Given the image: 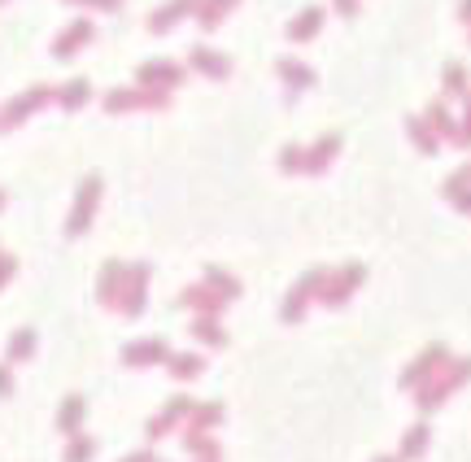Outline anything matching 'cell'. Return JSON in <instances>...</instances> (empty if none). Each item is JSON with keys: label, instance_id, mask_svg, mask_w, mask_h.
Segmentation results:
<instances>
[{"label": "cell", "instance_id": "1", "mask_svg": "<svg viewBox=\"0 0 471 462\" xmlns=\"http://www.w3.org/2000/svg\"><path fill=\"white\" fill-rule=\"evenodd\" d=\"M463 384H471V358H450V362H445V366H441V371H436V375H432V380H428V384H423V388L415 393V406H419L423 414L436 411V406H445V402H450V397H454V393L463 388Z\"/></svg>", "mask_w": 471, "mask_h": 462}, {"label": "cell", "instance_id": "2", "mask_svg": "<svg viewBox=\"0 0 471 462\" xmlns=\"http://www.w3.org/2000/svg\"><path fill=\"white\" fill-rule=\"evenodd\" d=\"M323 284H327V266H310V270L288 288V297L279 301V318H284V323H302L306 309L323 297Z\"/></svg>", "mask_w": 471, "mask_h": 462}, {"label": "cell", "instance_id": "3", "mask_svg": "<svg viewBox=\"0 0 471 462\" xmlns=\"http://www.w3.org/2000/svg\"><path fill=\"white\" fill-rule=\"evenodd\" d=\"M366 284V266L363 262H345V266H336V270H327V284H323V306L327 309H341L354 301V293Z\"/></svg>", "mask_w": 471, "mask_h": 462}, {"label": "cell", "instance_id": "4", "mask_svg": "<svg viewBox=\"0 0 471 462\" xmlns=\"http://www.w3.org/2000/svg\"><path fill=\"white\" fill-rule=\"evenodd\" d=\"M101 192H105V179L101 175H88L75 192V206H70V218H66V236H83L97 218V206H101Z\"/></svg>", "mask_w": 471, "mask_h": 462}, {"label": "cell", "instance_id": "5", "mask_svg": "<svg viewBox=\"0 0 471 462\" xmlns=\"http://www.w3.org/2000/svg\"><path fill=\"white\" fill-rule=\"evenodd\" d=\"M450 358H454V354H450L441 341H432V345H428V349H419L415 362L402 371V388H406V393H419V388H423V384H428V380H432V375H436Z\"/></svg>", "mask_w": 471, "mask_h": 462}, {"label": "cell", "instance_id": "6", "mask_svg": "<svg viewBox=\"0 0 471 462\" xmlns=\"http://www.w3.org/2000/svg\"><path fill=\"white\" fill-rule=\"evenodd\" d=\"M149 284H153V266H149V262H131V266H127V293H122V301H118V314L140 318L145 306H149Z\"/></svg>", "mask_w": 471, "mask_h": 462}, {"label": "cell", "instance_id": "7", "mask_svg": "<svg viewBox=\"0 0 471 462\" xmlns=\"http://www.w3.org/2000/svg\"><path fill=\"white\" fill-rule=\"evenodd\" d=\"M188 414H192V397H170L161 411L145 423V436H149V445H157V441H166L170 432H179L184 423H188Z\"/></svg>", "mask_w": 471, "mask_h": 462}, {"label": "cell", "instance_id": "8", "mask_svg": "<svg viewBox=\"0 0 471 462\" xmlns=\"http://www.w3.org/2000/svg\"><path fill=\"white\" fill-rule=\"evenodd\" d=\"M127 266L131 262H118V257H109L101 266V275H97V301L105 309H118V301H122V293H127Z\"/></svg>", "mask_w": 471, "mask_h": 462}, {"label": "cell", "instance_id": "9", "mask_svg": "<svg viewBox=\"0 0 471 462\" xmlns=\"http://www.w3.org/2000/svg\"><path fill=\"white\" fill-rule=\"evenodd\" d=\"M166 358H170V345L161 336H140V341H131L122 349V362L131 371H149V366H157V362H166Z\"/></svg>", "mask_w": 471, "mask_h": 462}, {"label": "cell", "instance_id": "10", "mask_svg": "<svg viewBox=\"0 0 471 462\" xmlns=\"http://www.w3.org/2000/svg\"><path fill=\"white\" fill-rule=\"evenodd\" d=\"M179 306L192 309V318H223L227 301H223L206 279H201V284H192V288H184V293H179Z\"/></svg>", "mask_w": 471, "mask_h": 462}, {"label": "cell", "instance_id": "11", "mask_svg": "<svg viewBox=\"0 0 471 462\" xmlns=\"http://www.w3.org/2000/svg\"><path fill=\"white\" fill-rule=\"evenodd\" d=\"M136 83L140 88H153V92H170L175 83H184V70L175 61H145L136 70Z\"/></svg>", "mask_w": 471, "mask_h": 462}, {"label": "cell", "instance_id": "12", "mask_svg": "<svg viewBox=\"0 0 471 462\" xmlns=\"http://www.w3.org/2000/svg\"><path fill=\"white\" fill-rule=\"evenodd\" d=\"M40 105H49V88H31L27 97H18L13 105H4V109H0V131H13V127H22V122H27V118L40 109Z\"/></svg>", "mask_w": 471, "mask_h": 462}, {"label": "cell", "instance_id": "13", "mask_svg": "<svg viewBox=\"0 0 471 462\" xmlns=\"http://www.w3.org/2000/svg\"><path fill=\"white\" fill-rule=\"evenodd\" d=\"M83 419H88V397L83 393H66L61 406H57V432L70 441V436L83 432Z\"/></svg>", "mask_w": 471, "mask_h": 462}, {"label": "cell", "instance_id": "14", "mask_svg": "<svg viewBox=\"0 0 471 462\" xmlns=\"http://www.w3.org/2000/svg\"><path fill=\"white\" fill-rule=\"evenodd\" d=\"M341 131H327V136H318L310 149H306V175H323L332 161H336V153H341Z\"/></svg>", "mask_w": 471, "mask_h": 462}, {"label": "cell", "instance_id": "15", "mask_svg": "<svg viewBox=\"0 0 471 462\" xmlns=\"http://www.w3.org/2000/svg\"><path fill=\"white\" fill-rule=\"evenodd\" d=\"M406 136H411V145H415L423 157L441 153V140H436V131L428 127V118H423V114H406Z\"/></svg>", "mask_w": 471, "mask_h": 462}, {"label": "cell", "instance_id": "16", "mask_svg": "<svg viewBox=\"0 0 471 462\" xmlns=\"http://www.w3.org/2000/svg\"><path fill=\"white\" fill-rule=\"evenodd\" d=\"M423 118H428V127L436 131V140H441V145H445V140L454 145V136H459V118L450 114V105H445V101H432Z\"/></svg>", "mask_w": 471, "mask_h": 462}, {"label": "cell", "instance_id": "17", "mask_svg": "<svg viewBox=\"0 0 471 462\" xmlns=\"http://www.w3.org/2000/svg\"><path fill=\"white\" fill-rule=\"evenodd\" d=\"M275 70H279V79H284L293 92H306V88H314V70H310V66H302L297 57H279V61H275Z\"/></svg>", "mask_w": 471, "mask_h": 462}, {"label": "cell", "instance_id": "18", "mask_svg": "<svg viewBox=\"0 0 471 462\" xmlns=\"http://www.w3.org/2000/svg\"><path fill=\"white\" fill-rule=\"evenodd\" d=\"M201 279H206V284L218 293V297H223V301H227V306H232V301L245 293V288H240V279H236L232 270H223V266H206V275H201Z\"/></svg>", "mask_w": 471, "mask_h": 462}, {"label": "cell", "instance_id": "19", "mask_svg": "<svg viewBox=\"0 0 471 462\" xmlns=\"http://www.w3.org/2000/svg\"><path fill=\"white\" fill-rule=\"evenodd\" d=\"M197 4H201V0H170V4H166L161 13H153V18H149V31H157V35H161V31H170V27H175L179 18L197 13Z\"/></svg>", "mask_w": 471, "mask_h": 462}, {"label": "cell", "instance_id": "20", "mask_svg": "<svg viewBox=\"0 0 471 462\" xmlns=\"http://www.w3.org/2000/svg\"><path fill=\"white\" fill-rule=\"evenodd\" d=\"M88 40H92V22H70V27L61 31V40H57V49H52V52L66 61V57H75V52L83 49Z\"/></svg>", "mask_w": 471, "mask_h": 462}, {"label": "cell", "instance_id": "21", "mask_svg": "<svg viewBox=\"0 0 471 462\" xmlns=\"http://www.w3.org/2000/svg\"><path fill=\"white\" fill-rule=\"evenodd\" d=\"M318 27H323V9H302L293 22H288V40H297V44H306V40H314L318 35Z\"/></svg>", "mask_w": 471, "mask_h": 462}, {"label": "cell", "instance_id": "22", "mask_svg": "<svg viewBox=\"0 0 471 462\" xmlns=\"http://www.w3.org/2000/svg\"><path fill=\"white\" fill-rule=\"evenodd\" d=\"M223 423V406L218 402H192V414H188V432H209V427H218ZM179 427V432H184Z\"/></svg>", "mask_w": 471, "mask_h": 462}, {"label": "cell", "instance_id": "23", "mask_svg": "<svg viewBox=\"0 0 471 462\" xmlns=\"http://www.w3.org/2000/svg\"><path fill=\"white\" fill-rule=\"evenodd\" d=\"M192 66H197L201 74H209V79H227V74H232V61H227V57H218L214 49H206V44H197V49H192Z\"/></svg>", "mask_w": 471, "mask_h": 462}, {"label": "cell", "instance_id": "24", "mask_svg": "<svg viewBox=\"0 0 471 462\" xmlns=\"http://www.w3.org/2000/svg\"><path fill=\"white\" fill-rule=\"evenodd\" d=\"M184 445H188V454H197V462H223V450L209 432H188L184 427Z\"/></svg>", "mask_w": 471, "mask_h": 462}, {"label": "cell", "instance_id": "25", "mask_svg": "<svg viewBox=\"0 0 471 462\" xmlns=\"http://www.w3.org/2000/svg\"><path fill=\"white\" fill-rule=\"evenodd\" d=\"M35 354V327H18L13 336H9V349H4V362L13 366V362H27Z\"/></svg>", "mask_w": 471, "mask_h": 462}, {"label": "cell", "instance_id": "26", "mask_svg": "<svg viewBox=\"0 0 471 462\" xmlns=\"http://www.w3.org/2000/svg\"><path fill=\"white\" fill-rule=\"evenodd\" d=\"M201 345H209V349H223L227 345V332H223V318H192V327H188Z\"/></svg>", "mask_w": 471, "mask_h": 462}, {"label": "cell", "instance_id": "27", "mask_svg": "<svg viewBox=\"0 0 471 462\" xmlns=\"http://www.w3.org/2000/svg\"><path fill=\"white\" fill-rule=\"evenodd\" d=\"M166 371H170L175 380H197V375L206 371V358H201V354H170V358H166Z\"/></svg>", "mask_w": 471, "mask_h": 462}, {"label": "cell", "instance_id": "28", "mask_svg": "<svg viewBox=\"0 0 471 462\" xmlns=\"http://www.w3.org/2000/svg\"><path fill=\"white\" fill-rule=\"evenodd\" d=\"M419 454H428V423H415V427H406V436H402V450H397V462H411Z\"/></svg>", "mask_w": 471, "mask_h": 462}, {"label": "cell", "instance_id": "29", "mask_svg": "<svg viewBox=\"0 0 471 462\" xmlns=\"http://www.w3.org/2000/svg\"><path fill=\"white\" fill-rule=\"evenodd\" d=\"M441 79H445V97H467L471 92V70L463 61H450Z\"/></svg>", "mask_w": 471, "mask_h": 462}, {"label": "cell", "instance_id": "30", "mask_svg": "<svg viewBox=\"0 0 471 462\" xmlns=\"http://www.w3.org/2000/svg\"><path fill=\"white\" fill-rule=\"evenodd\" d=\"M57 101H61V109H83V105L92 101V83H88V79H70V83L57 92Z\"/></svg>", "mask_w": 471, "mask_h": 462}, {"label": "cell", "instance_id": "31", "mask_svg": "<svg viewBox=\"0 0 471 462\" xmlns=\"http://www.w3.org/2000/svg\"><path fill=\"white\" fill-rule=\"evenodd\" d=\"M92 458H97V441H92L88 432H79V436H70V441H66L61 462H92Z\"/></svg>", "mask_w": 471, "mask_h": 462}, {"label": "cell", "instance_id": "32", "mask_svg": "<svg viewBox=\"0 0 471 462\" xmlns=\"http://www.w3.org/2000/svg\"><path fill=\"white\" fill-rule=\"evenodd\" d=\"M275 166H279L284 175H306V149H302V145H284L279 157H275Z\"/></svg>", "mask_w": 471, "mask_h": 462}, {"label": "cell", "instance_id": "33", "mask_svg": "<svg viewBox=\"0 0 471 462\" xmlns=\"http://www.w3.org/2000/svg\"><path fill=\"white\" fill-rule=\"evenodd\" d=\"M463 192H471V161H463V166L445 179V201H454V197H463Z\"/></svg>", "mask_w": 471, "mask_h": 462}, {"label": "cell", "instance_id": "34", "mask_svg": "<svg viewBox=\"0 0 471 462\" xmlns=\"http://www.w3.org/2000/svg\"><path fill=\"white\" fill-rule=\"evenodd\" d=\"M232 4H236V0H206V4H201V27H218Z\"/></svg>", "mask_w": 471, "mask_h": 462}, {"label": "cell", "instance_id": "35", "mask_svg": "<svg viewBox=\"0 0 471 462\" xmlns=\"http://www.w3.org/2000/svg\"><path fill=\"white\" fill-rule=\"evenodd\" d=\"M459 149H471V92L463 97V114H459V136H454Z\"/></svg>", "mask_w": 471, "mask_h": 462}, {"label": "cell", "instance_id": "36", "mask_svg": "<svg viewBox=\"0 0 471 462\" xmlns=\"http://www.w3.org/2000/svg\"><path fill=\"white\" fill-rule=\"evenodd\" d=\"M13 275H18V257L0 254V288H4V284H9V279H13Z\"/></svg>", "mask_w": 471, "mask_h": 462}, {"label": "cell", "instance_id": "37", "mask_svg": "<svg viewBox=\"0 0 471 462\" xmlns=\"http://www.w3.org/2000/svg\"><path fill=\"white\" fill-rule=\"evenodd\" d=\"M0 397H13V371H9V362H0Z\"/></svg>", "mask_w": 471, "mask_h": 462}, {"label": "cell", "instance_id": "38", "mask_svg": "<svg viewBox=\"0 0 471 462\" xmlns=\"http://www.w3.org/2000/svg\"><path fill=\"white\" fill-rule=\"evenodd\" d=\"M122 462H161V458H157L153 450L145 445V450H136V454H127V458H122Z\"/></svg>", "mask_w": 471, "mask_h": 462}, {"label": "cell", "instance_id": "39", "mask_svg": "<svg viewBox=\"0 0 471 462\" xmlns=\"http://www.w3.org/2000/svg\"><path fill=\"white\" fill-rule=\"evenodd\" d=\"M336 13H341V18H354V13H358V0H336Z\"/></svg>", "mask_w": 471, "mask_h": 462}, {"label": "cell", "instance_id": "40", "mask_svg": "<svg viewBox=\"0 0 471 462\" xmlns=\"http://www.w3.org/2000/svg\"><path fill=\"white\" fill-rule=\"evenodd\" d=\"M83 4H92V9H118L122 0H83Z\"/></svg>", "mask_w": 471, "mask_h": 462}, {"label": "cell", "instance_id": "41", "mask_svg": "<svg viewBox=\"0 0 471 462\" xmlns=\"http://www.w3.org/2000/svg\"><path fill=\"white\" fill-rule=\"evenodd\" d=\"M463 22H471V0H467V4H463Z\"/></svg>", "mask_w": 471, "mask_h": 462}, {"label": "cell", "instance_id": "42", "mask_svg": "<svg viewBox=\"0 0 471 462\" xmlns=\"http://www.w3.org/2000/svg\"><path fill=\"white\" fill-rule=\"evenodd\" d=\"M375 462H397V458H393V454H384V458H375Z\"/></svg>", "mask_w": 471, "mask_h": 462}, {"label": "cell", "instance_id": "43", "mask_svg": "<svg viewBox=\"0 0 471 462\" xmlns=\"http://www.w3.org/2000/svg\"><path fill=\"white\" fill-rule=\"evenodd\" d=\"M0 209H4V192H0Z\"/></svg>", "mask_w": 471, "mask_h": 462}]
</instances>
